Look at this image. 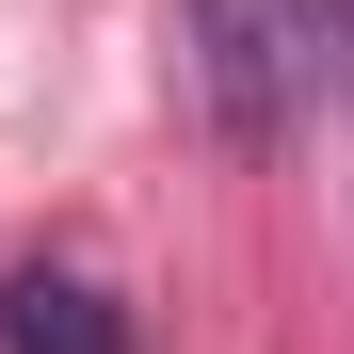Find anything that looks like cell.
Listing matches in <instances>:
<instances>
[{
  "label": "cell",
  "instance_id": "cell-1",
  "mask_svg": "<svg viewBox=\"0 0 354 354\" xmlns=\"http://www.w3.org/2000/svg\"><path fill=\"white\" fill-rule=\"evenodd\" d=\"M194 65H209V129L258 161L338 81V0H194Z\"/></svg>",
  "mask_w": 354,
  "mask_h": 354
},
{
  "label": "cell",
  "instance_id": "cell-2",
  "mask_svg": "<svg viewBox=\"0 0 354 354\" xmlns=\"http://www.w3.org/2000/svg\"><path fill=\"white\" fill-rule=\"evenodd\" d=\"M0 354H129V322H113L81 274H17L0 290Z\"/></svg>",
  "mask_w": 354,
  "mask_h": 354
}]
</instances>
